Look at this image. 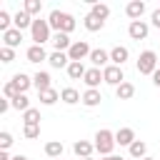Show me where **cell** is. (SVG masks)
I'll return each mask as SVG.
<instances>
[{"label":"cell","mask_w":160,"mask_h":160,"mask_svg":"<svg viewBox=\"0 0 160 160\" xmlns=\"http://www.w3.org/2000/svg\"><path fill=\"white\" fill-rule=\"evenodd\" d=\"M12 25H15L18 30H25V28H32V15H28L25 10H18V12L12 15Z\"/></svg>","instance_id":"obj_19"},{"label":"cell","mask_w":160,"mask_h":160,"mask_svg":"<svg viewBox=\"0 0 160 160\" xmlns=\"http://www.w3.org/2000/svg\"><path fill=\"white\" fill-rule=\"evenodd\" d=\"M10 102H12V108H15V110H20V112L30 110V100H28V95H22V92H20L15 100H10Z\"/></svg>","instance_id":"obj_32"},{"label":"cell","mask_w":160,"mask_h":160,"mask_svg":"<svg viewBox=\"0 0 160 160\" xmlns=\"http://www.w3.org/2000/svg\"><path fill=\"white\" fill-rule=\"evenodd\" d=\"M25 58H28V62H42V60H48L50 55L45 52V48H42V45H30V48H28V52H25Z\"/></svg>","instance_id":"obj_15"},{"label":"cell","mask_w":160,"mask_h":160,"mask_svg":"<svg viewBox=\"0 0 160 160\" xmlns=\"http://www.w3.org/2000/svg\"><path fill=\"white\" fill-rule=\"evenodd\" d=\"M10 25H12V15H10V12H5V10H0V32L12 30Z\"/></svg>","instance_id":"obj_33"},{"label":"cell","mask_w":160,"mask_h":160,"mask_svg":"<svg viewBox=\"0 0 160 160\" xmlns=\"http://www.w3.org/2000/svg\"><path fill=\"white\" fill-rule=\"evenodd\" d=\"M102 160H125V158H118V155H108V158H102Z\"/></svg>","instance_id":"obj_42"},{"label":"cell","mask_w":160,"mask_h":160,"mask_svg":"<svg viewBox=\"0 0 160 160\" xmlns=\"http://www.w3.org/2000/svg\"><path fill=\"white\" fill-rule=\"evenodd\" d=\"M48 22H50V30H55V32H72L75 30V18L70 15V12H62V10H52L50 15H48Z\"/></svg>","instance_id":"obj_1"},{"label":"cell","mask_w":160,"mask_h":160,"mask_svg":"<svg viewBox=\"0 0 160 160\" xmlns=\"http://www.w3.org/2000/svg\"><path fill=\"white\" fill-rule=\"evenodd\" d=\"M85 72H88V70H85V65H82V62H70V65H68V75H70L72 80L85 78Z\"/></svg>","instance_id":"obj_29"},{"label":"cell","mask_w":160,"mask_h":160,"mask_svg":"<svg viewBox=\"0 0 160 160\" xmlns=\"http://www.w3.org/2000/svg\"><path fill=\"white\" fill-rule=\"evenodd\" d=\"M142 160H155V158H150V155H148V158H142Z\"/></svg>","instance_id":"obj_44"},{"label":"cell","mask_w":160,"mask_h":160,"mask_svg":"<svg viewBox=\"0 0 160 160\" xmlns=\"http://www.w3.org/2000/svg\"><path fill=\"white\" fill-rule=\"evenodd\" d=\"M130 58V52H128V48H122V45H115L112 50H110V65H118V68H122V62Z\"/></svg>","instance_id":"obj_16"},{"label":"cell","mask_w":160,"mask_h":160,"mask_svg":"<svg viewBox=\"0 0 160 160\" xmlns=\"http://www.w3.org/2000/svg\"><path fill=\"white\" fill-rule=\"evenodd\" d=\"M150 22H152L155 28H160V8H158V10H152V15H150Z\"/></svg>","instance_id":"obj_39"},{"label":"cell","mask_w":160,"mask_h":160,"mask_svg":"<svg viewBox=\"0 0 160 160\" xmlns=\"http://www.w3.org/2000/svg\"><path fill=\"white\" fill-rule=\"evenodd\" d=\"M10 145H12V135L8 130H2L0 132V150H10Z\"/></svg>","instance_id":"obj_37"},{"label":"cell","mask_w":160,"mask_h":160,"mask_svg":"<svg viewBox=\"0 0 160 160\" xmlns=\"http://www.w3.org/2000/svg\"><path fill=\"white\" fill-rule=\"evenodd\" d=\"M32 85H35V90L38 92H45V90H50L52 85H50V72H45V70H38L35 75H32Z\"/></svg>","instance_id":"obj_12"},{"label":"cell","mask_w":160,"mask_h":160,"mask_svg":"<svg viewBox=\"0 0 160 160\" xmlns=\"http://www.w3.org/2000/svg\"><path fill=\"white\" fill-rule=\"evenodd\" d=\"M92 150H95V142H88V140H75V145H72V152H75L80 160L90 158Z\"/></svg>","instance_id":"obj_13"},{"label":"cell","mask_w":160,"mask_h":160,"mask_svg":"<svg viewBox=\"0 0 160 160\" xmlns=\"http://www.w3.org/2000/svg\"><path fill=\"white\" fill-rule=\"evenodd\" d=\"M0 160H12V158H10V152H8V150H0Z\"/></svg>","instance_id":"obj_41"},{"label":"cell","mask_w":160,"mask_h":160,"mask_svg":"<svg viewBox=\"0 0 160 160\" xmlns=\"http://www.w3.org/2000/svg\"><path fill=\"white\" fill-rule=\"evenodd\" d=\"M38 98H40L42 105H55V102L60 100V92H58L55 88H50V90H45V92H38Z\"/></svg>","instance_id":"obj_26"},{"label":"cell","mask_w":160,"mask_h":160,"mask_svg":"<svg viewBox=\"0 0 160 160\" xmlns=\"http://www.w3.org/2000/svg\"><path fill=\"white\" fill-rule=\"evenodd\" d=\"M90 45H88V40H75L72 45H70V50H68V58H70V62H82L85 58H90Z\"/></svg>","instance_id":"obj_5"},{"label":"cell","mask_w":160,"mask_h":160,"mask_svg":"<svg viewBox=\"0 0 160 160\" xmlns=\"http://www.w3.org/2000/svg\"><path fill=\"white\" fill-rule=\"evenodd\" d=\"M2 42H5V48H18L20 42H22V30H18V28H12V30H8V32H2Z\"/></svg>","instance_id":"obj_14"},{"label":"cell","mask_w":160,"mask_h":160,"mask_svg":"<svg viewBox=\"0 0 160 160\" xmlns=\"http://www.w3.org/2000/svg\"><path fill=\"white\" fill-rule=\"evenodd\" d=\"M148 32H150V25H148L145 20H135V22L128 25V35H130L132 40H145Z\"/></svg>","instance_id":"obj_7"},{"label":"cell","mask_w":160,"mask_h":160,"mask_svg":"<svg viewBox=\"0 0 160 160\" xmlns=\"http://www.w3.org/2000/svg\"><path fill=\"white\" fill-rule=\"evenodd\" d=\"M152 82H155V85H158V88H160V68H158V70H155V72H152Z\"/></svg>","instance_id":"obj_40"},{"label":"cell","mask_w":160,"mask_h":160,"mask_svg":"<svg viewBox=\"0 0 160 160\" xmlns=\"http://www.w3.org/2000/svg\"><path fill=\"white\" fill-rule=\"evenodd\" d=\"M12 160H28V158H25V155H15Z\"/></svg>","instance_id":"obj_43"},{"label":"cell","mask_w":160,"mask_h":160,"mask_svg":"<svg viewBox=\"0 0 160 160\" xmlns=\"http://www.w3.org/2000/svg\"><path fill=\"white\" fill-rule=\"evenodd\" d=\"M10 108H12V102H10L8 98H5V100H0V115H5V112H8Z\"/></svg>","instance_id":"obj_38"},{"label":"cell","mask_w":160,"mask_h":160,"mask_svg":"<svg viewBox=\"0 0 160 160\" xmlns=\"http://www.w3.org/2000/svg\"><path fill=\"white\" fill-rule=\"evenodd\" d=\"M100 100H102L100 90H85L82 92V105L85 108H95V105H100Z\"/></svg>","instance_id":"obj_24"},{"label":"cell","mask_w":160,"mask_h":160,"mask_svg":"<svg viewBox=\"0 0 160 160\" xmlns=\"http://www.w3.org/2000/svg\"><path fill=\"white\" fill-rule=\"evenodd\" d=\"M12 82H15V85H18V90L25 95V92H28V88L32 85V78H30V75H25V72H15V75H12Z\"/></svg>","instance_id":"obj_22"},{"label":"cell","mask_w":160,"mask_h":160,"mask_svg":"<svg viewBox=\"0 0 160 160\" xmlns=\"http://www.w3.org/2000/svg\"><path fill=\"white\" fill-rule=\"evenodd\" d=\"M62 150H65V148H62L60 140H50V142H45V155H48V158H60Z\"/></svg>","instance_id":"obj_27"},{"label":"cell","mask_w":160,"mask_h":160,"mask_svg":"<svg viewBox=\"0 0 160 160\" xmlns=\"http://www.w3.org/2000/svg\"><path fill=\"white\" fill-rule=\"evenodd\" d=\"M22 135H25L28 140L40 138V125H22Z\"/></svg>","instance_id":"obj_35"},{"label":"cell","mask_w":160,"mask_h":160,"mask_svg":"<svg viewBox=\"0 0 160 160\" xmlns=\"http://www.w3.org/2000/svg\"><path fill=\"white\" fill-rule=\"evenodd\" d=\"M102 78H105V82H108V85H115V88L125 82L122 68H118V65H108V68L102 70Z\"/></svg>","instance_id":"obj_6"},{"label":"cell","mask_w":160,"mask_h":160,"mask_svg":"<svg viewBox=\"0 0 160 160\" xmlns=\"http://www.w3.org/2000/svg\"><path fill=\"white\" fill-rule=\"evenodd\" d=\"M22 10H25L28 15H40V10H42V2H40V0H25Z\"/></svg>","instance_id":"obj_31"},{"label":"cell","mask_w":160,"mask_h":160,"mask_svg":"<svg viewBox=\"0 0 160 160\" xmlns=\"http://www.w3.org/2000/svg\"><path fill=\"white\" fill-rule=\"evenodd\" d=\"M115 145H118V142H115V132H110L108 128H102V130L95 132V150H98L102 158L112 155V148H115Z\"/></svg>","instance_id":"obj_2"},{"label":"cell","mask_w":160,"mask_h":160,"mask_svg":"<svg viewBox=\"0 0 160 160\" xmlns=\"http://www.w3.org/2000/svg\"><path fill=\"white\" fill-rule=\"evenodd\" d=\"M60 100L65 105H75V102H82V95L75 90V88H62L60 90Z\"/></svg>","instance_id":"obj_20"},{"label":"cell","mask_w":160,"mask_h":160,"mask_svg":"<svg viewBox=\"0 0 160 160\" xmlns=\"http://www.w3.org/2000/svg\"><path fill=\"white\" fill-rule=\"evenodd\" d=\"M90 62H92V68H108V62H110V52L108 50H102V48H95L92 52H90V58H88Z\"/></svg>","instance_id":"obj_8"},{"label":"cell","mask_w":160,"mask_h":160,"mask_svg":"<svg viewBox=\"0 0 160 160\" xmlns=\"http://www.w3.org/2000/svg\"><path fill=\"white\" fill-rule=\"evenodd\" d=\"M30 35H32L35 45H42V42L52 40V35H50V22L42 20V18H35V20H32V28H30Z\"/></svg>","instance_id":"obj_3"},{"label":"cell","mask_w":160,"mask_h":160,"mask_svg":"<svg viewBox=\"0 0 160 160\" xmlns=\"http://www.w3.org/2000/svg\"><path fill=\"white\" fill-rule=\"evenodd\" d=\"M22 122L25 125H40V110L38 108H30L22 112Z\"/></svg>","instance_id":"obj_30"},{"label":"cell","mask_w":160,"mask_h":160,"mask_svg":"<svg viewBox=\"0 0 160 160\" xmlns=\"http://www.w3.org/2000/svg\"><path fill=\"white\" fill-rule=\"evenodd\" d=\"M82 25H85V30L98 32V30H102V25H105V22H102L100 18H95V15H90V12H88V15H85V20H82Z\"/></svg>","instance_id":"obj_25"},{"label":"cell","mask_w":160,"mask_h":160,"mask_svg":"<svg viewBox=\"0 0 160 160\" xmlns=\"http://www.w3.org/2000/svg\"><path fill=\"white\" fill-rule=\"evenodd\" d=\"M90 15H95V18H100L102 22L108 20V15H110V8L105 5V2H92V8H90Z\"/></svg>","instance_id":"obj_28"},{"label":"cell","mask_w":160,"mask_h":160,"mask_svg":"<svg viewBox=\"0 0 160 160\" xmlns=\"http://www.w3.org/2000/svg\"><path fill=\"white\" fill-rule=\"evenodd\" d=\"M142 12H145V2H142V0H132V2H128V8H125V15L130 18V22L140 20Z\"/></svg>","instance_id":"obj_10"},{"label":"cell","mask_w":160,"mask_h":160,"mask_svg":"<svg viewBox=\"0 0 160 160\" xmlns=\"http://www.w3.org/2000/svg\"><path fill=\"white\" fill-rule=\"evenodd\" d=\"M85 85H88V90H98V85L100 82H105V78H102V70L100 68H90L88 72H85Z\"/></svg>","instance_id":"obj_9"},{"label":"cell","mask_w":160,"mask_h":160,"mask_svg":"<svg viewBox=\"0 0 160 160\" xmlns=\"http://www.w3.org/2000/svg\"><path fill=\"white\" fill-rule=\"evenodd\" d=\"M0 60H2V62H12V60H15V50L2 45V48H0Z\"/></svg>","instance_id":"obj_36"},{"label":"cell","mask_w":160,"mask_h":160,"mask_svg":"<svg viewBox=\"0 0 160 160\" xmlns=\"http://www.w3.org/2000/svg\"><path fill=\"white\" fill-rule=\"evenodd\" d=\"M158 68H160V65H158V55H155L152 50H142L140 58H138V72H140V75H152Z\"/></svg>","instance_id":"obj_4"},{"label":"cell","mask_w":160,"mask_h":160,"mask_svg":"<svg viewBox=\"0 0 160 160\" xmlns=\"http://www.w3.org/2000/svg\"><path fill=\"white\" fill-rule=\"evenodd\" d=\"M85 160H92V158H85Z\"/></svg>","instance_id":"obj_45"},{"label":"cell","mask_w":160,"mask_h":160,"mask_svg":"<svg viewBox=\"0 0 160 160\" xmlns=\"http://www.w3.org/2000/svg\"><path fill=\"white\" fill-rule=\"evenodd\" d=\"M115 142L130 148V145L135 142V130H132V128H120V130L115 132Z\"/></svg>","instance_id":"obj_17"},{"label":"cell","mask_w":160,"mask_h":160,"mask_svg":"<svg viewBox=\"0 0 160 160\" xmlns=\"http://www.w3.org/2000/svg\"><path fill=\"white\" fill-rule=\"evenodd\" d=\"M115 95H118V100H130V98L135 95V85L125 80L122 85H118V88H115Z\"/></svg>","instance_id":"obj_23"},{"label":"cell","mask_w":160,"mask_h":160,"mask_svg":"<svg viewBox=\"0 0 160 160\" xmlns=\"http://www.w3.org/2000/svg\"><path fill=\"white\" fill-rule=\"evenodd\" d=\"M2 95H5L8 100H15V98L20 95V90H18V85L10 80V82H5V88H2Z\"/></svg>","instance_id":"obj_34"},{"label":"cell","mask_w":160,"mask_h":160,"mask_svg":"<svg viewBox=\"0 0 160 160\" xmlns=\"http://www.w3.org/2000/svg\"><path fill=\"white\" fill-rule=\"evenodd\" d=\"M128 150H130V158H132V160H142V158H148V145H145L142 140H135Z\"/></svg>","instance_id":"obj_21"},{"label":"cell","mask_w":160,"mask_h":160,"mask_svg":"<svg viewBox=\"0 0 160 160\" xmlns=\"http://www.w3.org/2000/svg\"><path fill=\"white\" fill-rule=\"evenodd\" d=\"M48 62H50V68H55V70H60V68H65L68 70V65H70V58H68V52H50V58H48Z\"/></svg>","instance_id":"obj_18"},{"label":"cell","mask_w":160,"mask_h":160,"mask_svg":"<svg viewBox=\"0 0 160 160\" xmlns=\"http://www.w3.org/2000/svg\"><path fill=\"white\" fill-rule=\"evenodd\" d=\"M50 42H52V48H55L58 52H68V50H70V45H72V40H70V35H68V32H55Z\"/></svg>","instance_id":"obj_11"}]
</instances>
